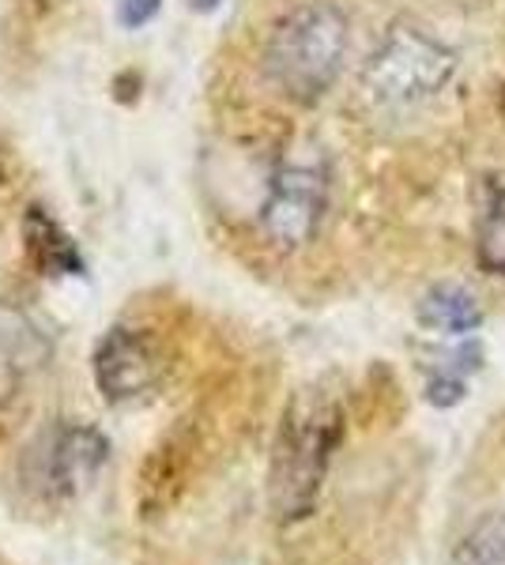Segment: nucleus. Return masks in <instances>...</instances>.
<instances>
[{
  "label": "nucleus",
  "mask_w": 505,
  "mask_h": 565,
  "mask_svg": "<svg viewBox=\"0 0 505 565\" xmlns=\"http://www.w3.org/2000/svg\"><path fill=\"white\" fill-rule=\"evenodd\" d=\"M50 359V335L31 313L0 302V404L20 392L42 362Z\"/></svg>",
  "instance_id": "0eeeda50"
},
{
  "label": "nucleus",
  "mask_w": 505,
  "mask_h": 565,
  "mask_svg": "<svg viewBox=\"0 0 505 565\" xmlns=\"http://www.w3.org/2000/svg\"><path fill=\"white\" fill-rule=\"evenodd\" d=\"M456 76V53L427 26L397 20L362 65V90L378 106H419Z\"/></svg>",
  "instance_id": "20e7f679"
},
{
  "label": "nucleus",
  "mask_w": 505,
  "mask_h": 565,
  "mask_svg": "<svg viewBox=\"0 0 505 565\" xmlns=\"http://www.w3.org/2000/svg\"><path fill=\"white\" fill-rule=\"evenodd\" d=\"M23 245H27V257H31L34 268H39V276L80 279L87 271L76 238H72L57 218L39 204L27 207V215H23Z\"/></svg>",
  "instance_id": "6e6552de"
},
{
  "label": "nucleus",
  "mask_w": 505,
  "mask_h": 565,
  "mask_svg": "<svg viewBox=\"0 0 505 565\" xmlns=\"http://www.w3.org/2000/svg\"><path fill=\"white\" fill-rule=\"evenodd\" d=\"M333 174L317 148H295L275 162L269 189H264L256 231L275 253H295L309 245L328 212Z\"/></svg>",
  "instance_id": "39448f33"
},
{
  "label": "nucleus",
  "mask_w": 505,
  "mask_h": 565,
  "mask_svg": "<svg viewBox=\"0 0 505 565\" xmlns=\"http://www.w3.org/2000/svg\"><path fill=\"white\" fill-rule=\"evenodd\" d=\"M344 441V407L328 388H302L287 404L272 445L269 505L280 524H298L317 509L320 487Z\"/></svg>",
  "instance_id": "f257e3e1"
},
{
  "label": "nucleus",
  "mask_w": 505,
  "mask_h": 565,
  "mask_svg": "<svg viewBox=\"0 0 505 565\" xmlns=\"http://www.w3.org/2000/svg\"><path fill=\"white\" fill-rule=\"evenodd\" d=\"M91 373H95V385L109 404H133V399L148 396L159 385L162 362L140 328L114 324L95 343Z\"/></svg>",
  "instance_id": "423d86ee"
},
{
  "label": "nucleus",
  "mask_w": 505,
  "mask_h": 565,
  "mask_svg": "<svg viewBox=\"0 0 505 565\" xmlns=\"http://www.w3.org/2000/svg\"><path fill=\"white\" fill-rule=\"evenodd\" d=\"M453 565H505V513L475 521L456 543Z\"/></svg>",
  "instance_id": "9b49d317"
},
{
  "label": "nucleus",
  "mask_w": 505,
  "mask_h": 565,
  "mask_svg": "<svg viewBox=\"0 0 505 565\" xmlns=\"http://www.w3.org/2000/svg\"><path fill=\"white\" fill-rule=\"evenodd\" d=\"M159 8L162 0H117V23L128 26V31H140L159 15Z\"/></svg>",
  "instance_id": "ddd939ff"
},
{
  "label": "nucleus",
  "mask_w": 505,
  "mask_h": 565,
  "mask_svg": "<svg viewBox=\"0 0 505 565\" xmlns=\"http://www.w3.org/2000/svg\"><path fill=\"white\" fill-rule=\"evenodd\" d=\"M219 4H223V0H192V8H197V12H215Z\"/></svg>",
  "instance_id": "4468645a"
},
{
  "label": "nucleus",
  "mask_w": 505,
  "mask_h": 565,
  "mask_svg": "<svg viewBox=\"0 0 505 565\" xmlns=\"http://www.w3.org/2000/svg\"><path fill=\"white\" fill-rule=\"evenodd\" d=\"M502 109H505V90H502Z\"/></svg>",
  "instance_id": "2eb2a0df"
},
{
  "label": "nucleus",
  "mask_w": 505,
  "mask_h": 565,
  "mask_svg": "<svg viewBox=\"0 0 505 565\" xmlns=\"http://www.w3.org/2000/svg\"><path fill=\"white\" fill-rule=\"evenodd\" d=\"M109 460L103 430L80 418H53L20 449L12 482L20 498L34 509H61L76 501Z\"/></svg>",
  "instance_id": "7ed1b4c3"
},
{
  "label": "nucleus",
  "mask_w": 505,
  "mask_h": 565,
  "mask_svg": "<svg viewBox=\"0 0 505 565\" xmlns=\"http://www.w3.org/2000/svg\"><path fill=\"white\" fill-rule=\"evenodd\" d=\"M427 399H430V404H438V407L461 404V399H464V373L442 366L434 377L427 381Z\"/></svg>",
  "instance_id": "f8f14e48"
},
{
  "label": "nucleus",
  "mask_w": 505,
  "mask_h": 565,
  "mask_svg": "<svg viewBox=\"0 0 505 565\" xmlns=\"http://www.w3.org/2000/svg\"><path fill=\"white\" fill-rule=\"evenodd\" d=\"M475 260L505 279V181L483 178L475 189Z\"/></svg>",
  "instance_id": "1a4fd4ad"
},
{
  "label": "nucleus",
  "mask_w": 505,
  "mask_h": 565,
  "mask_svg": "<svg viewBox=\"0 0 505 565\" xmlns=\"http://www.w3.org/2000/svg\"><path fill=\"white\" fill-rule=\"evenodd\" d=\"M419 324L442 335H472V332H480V324H483V309L475 302V295H467L464 287L442 282V287L422 295Z\"/></svg>",
  "instance_id": "9d476101"
},
{
  "label": "nucleus",
  "mask_w": 505,
  "mask_h": 565,
  "mask_svg": "<svg viewBox=\"0 0 505 565\" xmlns=\"http://www.w3.org/2000/svg\"><path fill=\"white\" fill-rule=\"evenodd\" d=\"M347 42H351V26L344 8H336L333 0H306L283 12L272 26L264 42V76L283 98L314 106L344 72Z\"/></svg>",
  "instance_id": "f03ea898"
}]
</instances>
